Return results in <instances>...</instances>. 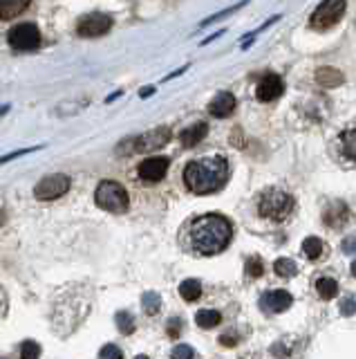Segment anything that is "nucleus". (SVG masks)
Here are the masks:
<instances>
[{"mask_svg": "<svg viewBox=\"0 0 356 359\" xmlns=\"http://www.w3.org/2000/svg\"><path fill=\"white\" fill-rule=\"evenodd\" d=\"M350 216L352 211L345 203H329L325 211H322V220H325V225L332 229H341L343 225H348Z\"/></svg>", "mask_w": 356, "mask_h": 359, "instance_id": "ddd939ff", "label": "nucleus"}, {"mask_svg": "<svg viewBox=\"0 0 356 359\" xmlns=\"http://www.w3.org/2000/svg\"><path fill=\"white\" fill-rule=\"evenodd\" d=\"M233 227L220 214H207L193 218L191 223L181 229V245L195 256H213L231 242Z\"/></svg>", "mask_w": 356, "mask_h": 359, "instance_id": "f257e3e1", "label": "nucleus"}, {"mask_svg": "<svg viewBox=\"0 0 356 359\" xmlns=\"http://www.w3.org/2000/svg\"><path fill=\"white\" fill-rule=\"evenodd\" d=\"M352 277L356 279V261H352Z\"/></svg>", "mask_w": 356, "mask_h": 359, "instance_id": "4c0bfd02", "label": "nucleus"}, {"mask_svg": "<svg viewBox=\"0 0 356 359\" xmlns=\"http://www.w3.org/2000/svg\"><path fill=\"white\" fill-rule=\"evenodd\" d=\"M291 303H294V299H291V294L287 290H269L258 301L260 310L265 312H285L291 308Z\"/></svg>", "mask_w": 356, "mask_h": 359, "instance_id": "9d476101", "label": "nucleus"}, {"mask_svg": "<svg viewBox=\"0 0 356 359\" xmlns=\"http://www.w3.org/2000/svg\"><path fill=\"white\" fill-rule=\"evenodd\" d=\"M339 151L345 160L356 164V129H345L339 135Z\"/></svg>", "mask_w": 356, "mask_h": 359, "instance_id": "2eb2a0df", "label": "nucleus"}, {"mask_svg": "<svg viewBox=\"0 0 356 359\" xmlns=\"http://www.w3.org/2000/svg\"><path fill=\"white\" fill-rule=\"evenodd\" d=\"M166 328H168V335L170 337H177L179 335V328H181V321L179 319H170Z\"/></svg>", "mask_w": 356, "mask_h": 359, "instance_id": "473e14b6", "label": "nucleus"}, {"mask_svg": "<svg viewBox=\"0 0 356 359\" xmlns=\"http://www.w3.org/2000/svg\"><path fill=\"white\" fill-rule=\"evenodd\" d=\"M7 41L14 50L29 52V50H36L40 45V31L34 23H20V25L9 29Z\"/></svg>", "mask_w": 356, "mask_h": 359, "instance_id": "423d86ee", "label": "nucleus"}, {"mask_svg": "<svg viewBox=\"0 0 356 359\" xmlns=\"http://www.w3.org/2000/svg\"><path fill=\"white\" fill-rule=\"evenodd\" d=\"M207 133H209V126L204 122H200V124H193L191 129H186L184 133H181L179 140H181V144L186 146V149H193V146H198L204 137H207Z\"/></svg>", "mask_w": 356, "mask_h": 359, "instance_id": "dca6fc26", "label": "nucleus"}, {"mask_svg": "<svg viewBox=\"0 0 356 359\" xmlns=\"http://www.w3.org/2000/svg\"><path fill=\"white\" fill-rule=\"evenodd\" d=\"M226 177H229V162L222 155L202 157V160L188 162L184 168V182L188 191L198 196L215 193L226 184Z\"/></svg>", "mask_w": 356, "mask_h": 359, "instance_id": "f03ea898", "label": "nucleus"}, {"mask_svg": "<svg viewBox=\"0 0 356 359\" xmlns=\"http://www.w3.org/2000/svg\"><path fill=\"white\" fill-rule=\"evenodd\" d=\"M274 272L278 274V277H283V279H291L298 272V268H296V263L291 261V258H278L274 263Z\"/></svg>", "mask_w": 356, "mask_h": 359, "instance_id": "4be33fe9", "label": "nucleus"}, {"mask_svg": "<svg viewBox=\"0 0 356 359\" xmlns=\"http://www.w3.org/2000/svg\"><path fill=\"white\" fill-rule=\"evenodd\" d=\"M114 321H117V328L121 335H133L135 332V319H133L131 312H124V310L117 312Z\"/></svg>", "mask_w": 356, "mask_h": 359, "instance_id": "b1692460", "label": "nucleus"}, {"mask_svg": "<svg viewBox=\"0 0 356 359\" xmlns=\"http://www.w3.org/2000/svg\"><path fill=\"white\" fill-rule=\"evenodd\" d=\"M170 140V131L168 129H155L150 133H144L135 137V151L137 153H148V151H157L161 146H166Z\"/></svg>", "mask_w": 356, "mask_h": 359, "instance_id": "1a4fd4ad", "label": "nucleus"}, {"mask_svg": "<svg viewBox=\"0 0 356 359\" xmlns=\"http://www.w3.org/2000/svg\"><path fill=\"white\" fill-rule=\"evenodd\" d=\"M0 310H3V294H0Z\"/></svg>", "mask_w": 356, "mask_h": 359, "instance_id": "a19ab883", "label": "nucleus"}, {"mask_svg": "<svg viewBox=\"0 0 356 359\" xmlns=\"http://www.w3.org/2000/svg\"><path fill=\"white\" fill-rule=\"evenodd\" d=\"M316 81L322 88H334V86H341L343 83V75L334 68H320V70H316Z\"/></svg>", "mask_w": 356, "mask_h": 359, "instance_id": "a211bd4d", "label": "nucleus"}, {"mask_svg": "<svg viewBox=\"0 0 356 359\" xmlns=\"http://www.w3.org/2000/svg\"><path fill=\"white\" fill-rule=\"evenodd\" d=\"M303 254L309 261L320 258V254H322V242H320V238H314V236L305 238V242H303Z\"/></svg>", "mask_w": 356, "mask_h": 359, "instance_id": "5701e85b", "label": "nucleus"}, {"mask_svg": "<svg viewBox=\"0 0 356 359\" xmlns=\"http://www.w3.org/2000/svg\"><path fill=\"white\" fill-rule=\"evenodd\" d=\"M7 110H9V105H0V117H3Z\"/></svg>", "mask_w": 356, "mask_h": 359, "instance_id": "e433bc0d", "label": "nucleus"}, {"mask_svg": "<svg viewBox=\"0 0 356 359\" xmlns=\"http://www.w3.org/2000/svg\"><path fill=\"white\" fill-rule=\"evenodd\" d=\"M142 305H144V310L148 314H157L159 308H161V297L157 292H146L142 297Z\"/></svg>", "mask_w": 356, "mask_h": 359, "instance_id": "393cba45", "label": "nucleus"}, {"mask_svg": "<svg viewBox=\"0 0 356 359\" xmlns=\"http://www.w3.org/2000/svg\"><path fill=\"white\" fill-rule=\"evenodd\" d=\"M135 359H150V357H146V355H139V357H135Z\"/></svg>", "mask_w": 356, "mask_h": 359, "instance_id": "ea45409f", "label": "nucleus"}, {"mask_svg": "<svg viewBox=\"0 0 356 359\" xmlns=\"http://www.w3.org/2000/svg\"><path fill=\"white\" fill-rule=\"evenodd\" d=\"M341 249L345 251V254H356V238H345Z\"/></svg>", "mask_w": 356, "mask_h": 359, "instance_id": "2f4dec72", "label": "nucleus"}, {"mask_svg": "<svg viewBox=\"0 0 356 359\" xmlns=\"http://www.w3.org/2000/svg\"><path fill=\"white\" fill-rule=\"evenodd\" d=\"M40 357V346L36 342H25L20 346V359H38Z\"/></svg>", "mask_w": 356, "mask_h": 359, "instance_id": "bb28decb", "label": "nucleus"}, {"mask_svg": "<svg viewBox=\"0 0 356 359\" xmlns=\"http://www.w3.org/2000/svg\"><path fill=\"white\" fill-rule=\"evenodd\" d=\"M29 3L31 0H0V18L3 20L18 18L29 7Z\"/></svg>", "mask_w": 356, "mask_h": 359, "instance_id": "f3484780", "label": "nucleus"}, {"mask_svg": "<svg viewBox=\"0 0 356 359\" xmlns=\"http://www.w3.org/2000/svg\"><path fill=\"white\" fill-rule=\"evenodd\" d=\"M233 110H235V97H233L231 92H220L218 97H215L209 103V112L213 115V117H218V119L229 117Z\"/></svg>", "mask_w": 356, "mask_h": 359, "instance_id": "4468645a", "label": "nucleus"}, {"mask_svg": "<svg viewBox=\"0 0 356 359\" xmlns=\"http://www.w3.org/2000/svg\"><path fill=\"white\" fill-rule=\"evenodd\" d=\"M170 357L172 359H193V348L186 346V344H179V346L172 348V355Z\"/></svg>", "mask_w": 356, "mask_h": 359, "instance_id": "c85d7f7f", "label": "nucleus"}, {"mask_svg": "<svg viewBox=\"0 0 356 359\" xmlns=\"http://www.w3.org/2000/svg\"><path fill=\"white\" fill-rule=\"evenodd\" d=\"M99 359H124V353L119 351V346L107 344V346H103V348H101Z\"/></svg>", "mask_w": 356, "mask_h": 359, "instance_id": "cd10ccee", "label": "nucleus"}, {"mask_svg": "<svg viewBox=\"0 0 356 359\" xmlns=\"http://www.w3.org/2000/svg\"><path fill=\"white\" fill-rule=\"evenodd\" d=\"M296 200L291 193H287L285 189L272 186L262 191L260 200H258V214L267 220H274V223H283L291 214H294Z\"/></svg>", "mask_w": 356, "mask_h": 359, "instance_id": "7ed1b4c3", "label": "nucleus"}, {"mask_svg": "<svg viewBox=\"0 0 356 359\" xmlns=\"http://www.w3.org/2000/svg\"><path fill=\"white\" fill-rule=\"evenodd\" d=\"M168 157H148L142 164H139L137 173L144 182H159L161 177L168 171Z\"/></svg>", "mask_w": 356, "mask_h": 359, "instance_id": "9b49d317", "label": "nucleus"}, {"mask_svg": "<svg viewBox=\"0 0 356 359\" xmlns=\"http://www.w3.org/2000/svg\"><path fill=\"white\" fill-rule=\"evenodd\" d=\"M343 12H345V0H322L316 7V12L311 14L309 25L318 31H325L339 23Z\"/></svg>", "mask_w": 356, "mask_h": 359, "instance_id": "39448f33", "label": "nucleus"}, {"mask_svg": "<svg viewBox=\"0 0 356 359\" xmlns=\"http://www.w3.org/2000/svg\"><path fill=\"white\" fill-rule=\"evenodd\" d=\"M68 189H70V177L63 173H54V175H45L34 186V196L38 200H57L63 193H68Z\"/></svg>", "mask_w": 356, "mask_h": 359, "instance_id": "0eeeda50", "label": "nucleus"}, {"mask_svg": "<svg viewBox=\"0 0 356 359\" xmlns=\"http://www.w3.org/2000/svg\"><path fill=\"white\" fill-rule=\"evenodd\" d=\"M3 223H5V214L0 211V225H3Z\"/></svg>", "mask_w": 356, "mask_h": 359, "instance_id": "58836bf2", "label": "nucleus"}, {"mask_svg": "<svg viewBox=\"0 0 356 359\" xmlns=\"http://www.w3.org/2000/svg\"><path fill=\"white\" fill-rule=\"evenodd\" d=\"M244 272L249 274L251 279L262 277V274H265L262 258H258V256H249V258H246V263H244Z\"/></svg>", "mask_w": 356, "mask_h": 359, "instance_id": "a878e982", "label": "nucleus"}, {"mask_svg": "<svg viewBox=\"0 0 356 359\" xmlns=\"http://www.w3.org/2000/svg\"><path fill=\"white\" fill-rule=\"evenodd\" d=\"M112 27V18L107 14H88L79 20L77 31L83 38H94V36H103L105 31H110Z\"/></svg>", "mask_w": 356, "mask_h": 359, "instance_id": "6e6552de", "label": "nucleus"}, {"mask_svg": "<svg viewBox=\"0 0 356 359\" xmlns=\"http://www.w3.org/2000/svg\"><path fill=\"white\" fill-rule=\"evenodd\" d=\"M94 203L99 205L101 209L110 211V214H124L131 200H128L126 189L119 182L103 180V182L96 186V191H94Z\"/></svg>", "mask_w": 356, "mask_h": 359, "instance_id": "20e7f679", "label": "nucleus"}, {"mask_svg": "<svg viewBox=\"0 0 356 359\" xmlns=\"http://www.w3.org/2000/svg\"><path fill=\"white\" fill-rule=\"evenodd\" d=\"M220 344H224V346H233V344H235V337H233V335H224V337H220Z\"/></svg>", "mask_w": 356, "mask_h": 359, "instance_id": "f704fd0d", "label": "nucleus"}, {"mask_svg": "<svg viewBox=\"0 0 356 359\" xmlns=\"http://www.w3.org/2000/svg\"><path fill=\"white\" fill-rule=\"evenodd\" d=\"M341 314H343V316H352V314H356V301H354V299H345V301H341Z\"/></svg>", "mask_w": 356, "mask_h": 359, "instance_id": "7c9ffc66", "label": "nucleus"}, {"mask_svg": "<svg viewBox=\"0 0 356 359\" xmlns=\"http://www.w3.org/2000/svg\"><path fill=\"white\" fill-rule=\"evenodd\" d=\"M179 294H181V299H184V301H198V299H200V294H202V285H200V281H195V279H186L184 283L179 285Z\"/></svg>", "mask_w": 356, "mask_h": 359, "instance_id": "aec40b11", "label": "nucleus"}, {"mask_svg": "<svg viewBox=\"0 0 356 359\" xmlns=\"http://www.w3.org/2000/svg\"><path fill=\"white\" fill-rule=\"evenodd\" d=\"M38 149H40V146H34V149H23V151H16V153H9V155H3V157H0V164L12 162V160H16V157L27 155V153H34V151H38Z\"/></svg>", "mask_w": 356, "mask_h": 359, "instance_id": "c756f323", "label": "nucleus"}, {"mask_svg": "<svg viewBox=\"0 0 356 359\" xmlns=\"http://www.w3.org/2000/svg\"><path fill=\"white\" fill-rule=\"evenodd\" d=\"M272 355H274V357H287V348H285V344H280V342L274 344V346H272Z\"/></svg>", "mask_w": 356, "mask_h": 359, "instance_id": "72a5a7b5", "label": "nucleus"}, {"mask_svg": "<svg viewBox=\"0 0 356 359\" xmlns=\"http://www.w3.org/2000/svg\"><path fill=\"white\" fill-rule=\"evenodd\" d=\"M285 92V83L278 75H267L262 77V81L258 83V90H255V97L260 101H274L278 99L280 94Z\"/></svg>", "mask_w": 356, "mask_h": 359, "instance_id": "f8f14e48", "label": "nucleus"}, {"mask_svg": "<svg viewBox=\"0 0 356 359\" xmlns=\"http://www.w3.org/2000/svg\"><path fill=\"white\" fill-rule=\"evenodd\" d=\"M153 92H155V88H153V86H148V88H144V90H142V97L146 99V97H150V94H153Z\"/></svg>", "mask_w": 356, "mask_h": 359, "instance_id": "c9c22d12", "label": "nucleus"}, {"mask_svg": "<svg viewBox=\"0 0 356 359\" xmlns=\"http://www.w3.org/2000/svg\"><path fill=\"white\" fill-rule=\"evenodd\" d=\"M222 321V314L218 310H200L195 314V323L200 328H215Z\"/></svg>", "mask_w": 356, "mask_h": 359, "instance_id": "412c9836", "label": "nucleus"}, {"mask_svg": "<svg viewBox=\"0 0 356 359\" xmlns=\"http://www.w3.org/2000/svg\"><path fill=\"white\" fill-rule=\"evenodd\" d=\"M316 292H318L320 299L329 301V299H334L339 294V283L334 281V279H329V277H322V279L316 281Z\"/></svg>", "mask_w": 356, "mask_h": 359, "instance_id": "6ab92c4d", "label": "nucleus"}]
</instances>
